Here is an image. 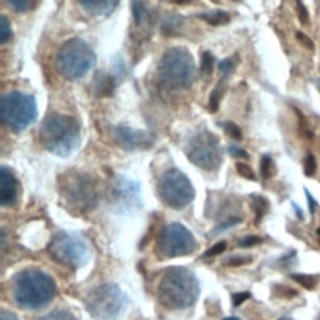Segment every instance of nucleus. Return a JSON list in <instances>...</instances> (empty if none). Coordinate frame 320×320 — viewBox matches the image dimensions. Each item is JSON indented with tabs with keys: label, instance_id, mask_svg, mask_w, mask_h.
<instances>
[{
	"label": "nucleus",
	"instance_id": "nucleus-8",
	"mask_svg": "<svg viewBox=\"0 0 320 320\" xmlns=\"http://www.w3.org/2000/svg\"><path fill=\"white\" fill-rule=\"evenodd\" d=\"M127 304L128 296L114 283L96 286L85 298L88 312L99 320L118 319Z\"/></svg>",
	"mask_w": 320,
	"mask_h": 320
},
{
	"label": "nucleus",
	"instance_id": "nucleus-24",
	"mask_svg": "<svg viewBox=\"0 0 320 320\" xmlns=\"http://www.w3.org/2000/svg\"><path fill=\"white\" fill-rule=\"evenodd\" d=\"M132 10H133V16H134L135 24L140 25L143 23L144 18H145V6L141 3L140 0H133L132 3Z\"/></svg>",
	"mask_w": 320,
	"mask_h": 320
},
{
	"label": "nucleus",
	"instance_id": "nucleus-44",
	"mask_svg": "<svg viewBox=\"0 0 320 320\" xmlns=\"http://www.w3.org/2000/svg\"><path fill=\"white\" fill-rule=\"evenodd\" d=\"M172 3L178 4V5H188L193 3V0H172Z\"/></svg>",
	"mask_w": 320,
	"mask_h": 320
},
{
	"label": "nucleus",
	"instance_id": "nucleus-50",
	"mask_svg": "<svg viewBox=\"0 0 320 320\" xmlns=\"http://www.w3.org/2000/svg\"><path fill=\"white\" fill-rule=\"evenodd\" d=\"M319 243H320V240H319Z\"/></svg>",
	"mask_w": 320,
	"mask_h": 320
},
{
	"label": "nucleus",
	"instance_id": "nucleus-34",
	"mask_svg": "<svg viewBox=\"0 0 320 320\" xmlns=\"http://www.w3.org/2000/svg\"><path fill=\"white\" fill-rule=\"evenodd\" d=\"M315 170H317V160H315V156L313 155V154H308L304 162V174L307 175V177H313V175L315 174Z\"/></svg>",
	"mask_w": 320,
	"mask_h": 320
},
{
	"label": "nucleus",
	"instance_id": "nucleus-32",
	"mask_svg": "<svg viewBox=\"0 0 320 320\" xmlns=\"http://www.w3.org/2000/svg\"><path fill=\"white\" fill-rule=\"evenodd\" d=\"M235 168H236V172H238V174L240 175V177L245 178V179L248 180H257V175H255L254 170L251 169V168L249 167L248 164H245V163L238 162L235 164Z\"/></svg>",
	"mask_w": 320,
	"mask_h": 320
},
{
	"label": "nucleus",
	"instance_id": "nucleus-26",
	"mask_svg": "<svg viewBox=\"0 0 320 320\" xmlns=\"http://www.w3.org/2000/svg\"><path fill=\"white\" fill-rule=\"evenodd\" d=\"M240 222H241L240 218H235V217L229 218V219L224 220V222L220 223L219 225H217V227H215L214 229H213V231L209 234V235L210 236H217L218 234H220V233H223V231L228 230L229 228H231V227H234V225L239 224Z\"/></svg>",
	"mask_w": 320,
	"mask_h": 320
},
{
	"label": "nucleus",
	"instance_id": "nucleus-35",
	"mask_svg": "<svg viewBox=\"0 0 320 320\" xmlns=\"http://www.w3.org/2000/svg\"><path fill=\"white\" fill-rule=\"evenodd\" d=\"M296 14L303 25L309 23V13H308L307 6L302 3V0H296Z\"/></svg>",
	"mask_w": 320,
	"mask_h": 320
},
{
	"label": "nucleus",
	"instance_id": "nucleus-40",
	"mask_svg": "<svg viewBox=\"0 0 320 320\" xmlns=\"http://www.w3.org/2000/svg\"><path fill=\"white\" fill-rule=\"evenodd\" d=\"M250 293L248 291H243V293H235L233 294V304L234 307H239L240 304H243L245 300H248L250 298Z\"/></svg>",
	"mask_w": 320,
	"mask_h": 320
},
{
	"label": "nucleus",
	"instance_id": "nucleus-10",
	"mask_svg": "<svg viewBox=\"0 0 320 320\" xmlns=\"http://www.w3.org/2000/svg\"><path fill=\"white\" fill-rule=\"evenodd\" d=\"M49 254L55 262L65 267L78 269L87 264L90 250L87 241L80 235L59 231L49 244Z\"/></svg>",
	"mask_w": 320,
	"mask_h": 320
},
{
	"label": "nucleus",
	"instance_id": "nucleus-15",
	"mask_svg": "<svg viewBox=\"0 0 320 320\" xmlns=\"http://www.w3.org/2000/svg\"><path fill=\"white\" fill-rule=\"evenodd\" d=\"M18 196V182L8 168L0 170V203L1 207H8L15 201Z\"/></svg>",
	"mask_w": 320,
	"mask_h": 320
},
{
	"label": "nucleus",
	"instance_id": "nucleus-21",
	"mask_svg": "<svg viewBox=\"0 0 320 320\" xmlns=\"http://www.w3.org/2000/svg\"><path fill=\"white\" fill-rule=\"evenodd\" d=\"M183 25V18L179 15H172L163 23L162 33L165 35H174Z\"/></svg>",
	"mask_w": 320,
	"mask_h": 320
},
{
	"label": "nucleus",
	"instance_id": "nucleus-5",
	"mask_svg": "<svg viewBox=\"0 0 320 320\" xmlns=\"http://www.w3.org/2000/svg\"><path fill=\"white\" fill-rule=\"evenodd\" d=\"M95 64L96 55L93 48L80 38L66 40L56 53V69L72 82L84 78Z\"/></svg>",
	"mask_w": 320,
	"mask_h": 320
},
{
	"label": "nucleus",
	"instance_id": "nucleus-2",
	"mask_svg": "<svg viewBox=\"0 0 320 320\" xmlns=\"http://www.w3.org/2000/svg\"><path fill=\"white\" fill-rule=\"evenodd\" d=\"M13 295L20 308L29 310L42 309L55 295V283L50 275L42 270H23L14 278Z\"/></svg>",
	"mask_w": 320,
	"mask_h": 320
},
{
	"label": "nucleus",
	"instance_id": "nucleus-33",
	"mask_svg": "<svg viewBox=\"0 0 320 320\" xmlns=\"http://www.w3.org/2000/svg\"><path fill=\"white\" fill-rule=\"evenodd\" d=\"M274 293L279 298H286V299H290V298L298 295V291L295 289L289 288L286 285H275L274 286Z\"/></svg>",
	"mask_w": 320,
	"mask_h": 320
},
{
	"label": "nucleus",
	"instance_id": "nucleus-47",
	"mask_svg": "<svg viewBox=\"0 0 320 320\" xmlns=\"http://www.w3.org/2000/svg\"><path fill=\"white\" fill-rule=\"evenodd\" d=\"M224 320H239L238 318H225Z\"/></svg>",
	"mask_w": 320,
	"mask_h": 320
},
{
	"label": "nucleus",
	"instance_id": "nucleus-3",
	"mask_svg": "<svg viewBox=\"0 0 320 320\" xmlns=\"http://www.w3.org/2000/svg\"><path fill=\"white\" fill-rule=\"evenodd\" d=\"M159 302L170 309L191 307L200 294V285L190 270L173 268L163 275L158 288Z\"/></svg>",
	"mask_w": 320,
	"mask_h": 320
},
{
	"label": "nucleus",
	"instance_id": "nucleus-12",
	"mask_svg": "<svg viewBox=\"0 0 320 320\" xmlns=\"http://www.w3.org/2000/svg\"><path fill=\"white\" fill-rule=\"evenodd\" d=\"M195 245V238L184 225L172 223L160 233L158 250L164 258L185 257L193 253Z\"/></svg>",
	"mask_w": 320,
	"mask_h": 320
},
{
	"label": "nucleus",
	"instance_id": "nucleus-7",
	"mask_svg": "<svg viewBox=\"0 0 320 320\" xmlns=\"http://www.w3.org/2000/svg\"><path fill=\"white\" fill-rule=\"evenodd\" d=\"M1 120L14 133L24 132L38 118L37 100L30 94L10 91L1 99Z\"/></svg>",
	"mask_w": 320,
	"mask_h": 320
},
{
	"label": "nucleus",
	"instance_id": "nucleus-14",
	"mask_svg": "<svg viewBox=\"0 0 320 320\" xmlns=\"http://www.w3.org/2000/svg\"><path fill=\"white\" fill-rule=\"evenodd\" d=\"M114 139L127 151L148 149L153 145V134L144 130L132 129L129 127H117L113 132Z\"/></svg>",
	"mask_w": 320,
	"mask_h": 320
},
{
	"label": "nucleus",
	"instance_id": "nucleus-19",
	"mask_svg": "<svg viewBox=\"0 0 320 320\" xmlns=\"http://www.w3.org/2000/svg\"><path fill=\"white\" fill-rule=\"evenodd\" d=\"M199 18L203 19L208 23V24L213 25V27H219V25H225L230 21V15L227 11L217 10L213 13H207L199 15Z\"/></svg>",
	"mask_w": 320,
	"mask_h": 320
},
{
	"label": "nucleus",
	"instance_id": "nucleus-46",
	"mask_svg": "<svg viewBox=\"0 0 320 320\" xmlns=\"http://www.w3.org/2000/svg\"><path fill=\"white\" fill-rule=\"evenodd\" d=\"M313 83H314V84L317 85L318 89L320 90V79H314V80H313Z\"/></svg>",
	"mask_w": 320,
	"mask_h": 320
},
{
	"label": "nucleus",
	"instance_id": "nucleus-31",
	"mask_svg": "<svg viewBox=\"0 0 320 320\" xmlns=\"http://www.w3.org/2000/svg\"><path fill=\"white\" fill-rule=\"evenodd\" d=\"M235 66H236V61L234 60V58H227V59H223V60L220 61L218 68H219L220 73H223L225 77H228V75L233 74L234 70H235Z\"/></svg>",
	"mask_w": 320,
	"mask_h": 320
},
{
	"label": "nucleus",
	"instance_id": "nucleus-36",
	"mask_svg": "<svg viewBox=\"0 0 320 320\" xmlns=\"http://www.w3.org/2000/svg\"><path fill=\"white\" fill-rule=\"evenodd\" d=\"M262 243H263L262 238L255 235H250L240 239V240L238 241V245L240 246V248H251V246H255L258 245V244H262Z\"/></svg>",
	"mask_w": 320,
	"mask_h": 320
},
{
	"label": "nucleus",
	"instance_id": "nucleus-4",
	"mask_svg": "<svg viewBox=\"0 0 320 320\" xmlns=\"http://www.w3.org/2000/svg\"><path fill=\"white\" fill-rule=\"evenodd\" d=\"M58 189L64 205L72 212L87 213L96 207V185L85 173L68 170L59 177Z\"/></svg>",
	"mask_w": 320,
	"mask_h": 320
},
{
	"label": "nucleus",
	"instance_id": "nucleus-17",
	"mask_svg": "<svg viewBox=\"0 0 320 320\" xmlns=\"http://www.w3.org/2000/svg\"><path fill=\"white\" fill-rule=\"evenodd\" d=\"M93 89L98 98H109L115 90V79L109 73L99 70L93 78Z\"/></svg>",
	"mask_w": 320,
	"mask_h": 320
},
{
	"label": "nucleus",
	"instance_id": "nucleus-11",
	"mask_svg": "<svg viewBox=\"0 0 320 320\" xmlns=\"http://www.w3.org/2000/svg\"><path fill=\"white\" fill-rule=\"evenodd\" d=\"M189 162L205 172L217 170L222 165L223 153L217 135L209 132L196 134L185 149Z\"/></svg>",
	"mask_w": 320,
	"mask_h": 320
},
{
	"label": "nucleus",
	"instance_id": "nucleus-49",
	"mask_svg": "<svg viewBox=\"0 0 320 320\" xmlns=\"http://www.w3.org/2000/svg\"><path fill=\"white\" fill-rule=\"evenodd\" d=\"M317 233H318V235H320V228H318L317 229Z\"/></svg>",
	"mask_w": 320,
	"mask_h": 320
},
{
	"label": "nucleus",
	"instance_id": "nucleus-45",
	"mask_svg": "<svg viewBox=\"0 0 320 320\" xmlns=\"http://www.w3.org/2000/svg\"><path fill=\"white\" fill-rule=\"evenodd\" d=\"M293 207L295 208V210H296V214H298V218H299L300 220L303 219V213H302V209H300L299 207H298V205H296L295 203H293Z\"/></svg>",
	"mask_w": 320,
	"mask_h": 320
},
{
	"label": "nucleus",
	"instance_id": "nucleus-48",
	"mask_svg": "<svg viewBox=\"0 0 320 320\" xmlns=\"http://www.w3.org/2000/svg\"><path fill=\"white\" fill-rule=\"evenodd\" d=\"M278 320H293V319H291V318L284 317V318H280V319H278Z\"/></svg>",
	"mask_w": 320,
	"mask_h": 320
},
{
	"label": "nucleus",
	"instance_id": "nucleus-18",
	"mask_svg": "<svg viewBox=\"0 0 320 320\" xmlns=\"http://www.w3.org/2000/svg\"><path fill=\"white\" fill-rule=\"evenodd\" d=\"M250 207L255 213V219L257 222H260L262 218L269 212L270 204L265 196L259 195V194H251L250 195Z\"/></svg>",
	"mask_w": 320,
	"mask_h": 320
},
{
	"label": "nucleus",
	"instance_id": "nucleus-37",
	"mask_svg": "<svg viewBox=\"0 0 320 320\" xmlns=\"http://www.w3.org/2000/svg\"><path fill=\"white\" fill-rule=\"evenodd\" d=\"M249 263H251L250 257H234L227 259L225 265H228V267H241V265L249 264Z\"/></svg>",
	"mask_w": 320,
	"mask_h": 320
},
{
	"label": "nucleus",
	"instance_id": "nucleus-28",
	"mask_svg": "<svg viewBox=\"0 0 320 320\" xmlns=\"http://www.w3.org/2000/svg\"><path fill=\"white\" fill-rule=\"evenodd\" d=\"M274 173V165H273V159L269 155H264L260 162V174L263 179H269Z\"/></svg>",
	"mask_w": 320,
	"mask_h": 320
},
{
	"label": "nucleus",
	"instance_id": "nucleus-6",
	"mask_svg": "<svg viewBox=\"0 0 320 320\" xmlns=\"http://www.w3.org/2000/svg\"><path fill=\"white\" fill-rule=\"evenodd\" d=\"M159 78L173 89H186L195 80V61L185 48L168 49L158 65Z\"/></svg>",
	"mask_w": 320,
	"mask_h": 320
},
{
	"label": "nucleus",
	"instance_id": "nucleus-23",
	"mask_svg": "<svg viewBox=\"0 0 320 320\" xmlns=\"http://www.w3.org/2000/svg\"><path fill=\"white\" fill-rule=\"evenodd\" d=\"M224 129L225 134L229 137V138L234 139L236 141H240L243 139V133H241V129L233 122H225L220 124Z\"/></svg>",
	"mask_w": 320,
	"mask_h": 320
},
{
	"label": "nucleus",
	"instance_id": "nucleus-30",
	"mask_svg": "<svg viewBox=\"0 0 320 320\" xmlns=\"http://www.w3.org/2000/svg\"><path fill=\"white\" fill-rule=\"evenodd\" d=\"M213 66H214V56L209 51H204L201 55V73L205 75H212Z\"/></svg>",
	"mask_w": 320,
	"mask_h": 320
},
{
	"label": "nucleus",
	"instance_id": "nucleus-1",
	"mask_svg": "<svg viewBox=\"0 0 320 320\" xmlns=\"http://www.w3.org/2000/svg\"><path fill=\"white\" fill-rule=\"evenodd\" d=\"M39 140L45 149L55 155L66 158L80 144V125L70 115L54 113L43 122Z\"/></svg>",
	"mask_w": 320,
	"mask_h": 320
},
{
	"label": "nucleus",
	"instance_id": "nucleus-41",
	"mask_svg": "<svg viewBox=\"0 0 320 320\" xmlns=\"http://www.w3.org/2000/svg\"><path fill=\"white\" fill-rule=\"evenodd\" d=\"M229 154L235 159H249V154L244 149L238 148V146H230L229 148Z\"/></svg>",
	"mask_w": 320,
	"mask_h": 320
},
{
	"label": "nucleus",
	"instance_id": "nucleus-29",
	"mask_svg": "<svg viewBox=\"0 0 320 320\" xmlns=\"http://www.w3.org/2000/svg\"><path fill=\"white\" fill-rule=\"evenodd\" d=\"M6 3H8L9 6H11L15 11L25 13V11L30 10V9L33 8L34 0H6Z\"/></svg>",
	"mask_w": 320,
	"mask_h": 320
},
{
	"label": "nucleus",
	"instance_id": "nucleus-38",
	"mask_svg": "<svg viewBox=\"0 0 320 320\" xmlns=\"http://www.w3.org/2000/svg\"><path fill=\"white\" fill-rule=\"evenodd\" d=\"M225 249H227V243L225 241H219L215 245H213L212 248L208 249V251L205 253V257H215V255H219L222 253H224Z\"/></svg>",
	"mask_w": 320,
	"mask_h": 320
},
{
	"label": "nucleus",
	"instance_id": "nucleus-16",
	"mask_svg": "<svg viewBox=\"0 0 320 320\" xmlns=\"http://www.w3.org/2000/svg\"><path fill=\"white\" fill-rule=\"evenodd\" d=\"M120 0H79L83 10L93 16H108L117 9Z\"/></svg>",
	"mask_w": 320,
	"mask_h": 320
},
{
	"label": "nucleus",
	"instance_id": "nucleus-20",
	"mask_svg": "<svg viewBox=\"0 0 320 320\" xmlns=\"http://www.w3.org/2000/svg\"><path fill=\"white\" fill-rule=\"evenodd\" d=\"M290 279H293L294 281L300 284V285L307 289V290H313V289L318 285V283H319V276L310 275V274H299V273H295V274H290Z\"/></svg>",
	"mask_w": 320,
	"mask_h": 320
},
{
	"label": "nucleus",
	"instance_id": "nucleus-22",
	"mask_svg": "<svg viewBox=\"0 0 320 320\" xmlns=\"http://www.w3.org/2000/svg\"><path fill=\"white\" fill-rule=\"evenodd\" d=\"M223 94H224V85L218 84V87L213 90V93L209 96V111L217 113Z\"/></svg>",
	"mask_w": 320,
	"mask_h": 320
},
{
	"label": "nucleus",
	"instance_id": "nucleus-43",
	"mask_svg": "<svg viewBox=\"0 0 320 320\" xmlns=\"http://www.w3.org/2000/svg\"><path fill=\"white\" fill-rule=\"evenodd\" d=\"M0 320H19V319L16 318L15 314H13V313L8 312V310H3L1 314H0Z\"/></svg>",
	"mask_w": 320,
	"mask_h": 320
},
{
	"label": "nucleus",
	"instance_id": "nucleus-39",
	"mask_svg": "<svg viewBox=\"0 0 320 320\" xmlns=\"http://www.w3.org/2000/svg\"><path fill=\"white\" fill-rule=\"evenodd\" d=\"M296 39L299 40L300 44L304 45L305 48L310 49V50H313V49H314V43H313V40L310 39L308 35H305L304 33L296 32Z\"/></svg>",
	"mask_w": 320,
	"mask_h": 320
},
{
	"label": "nucleus",
	"instance_id": "nucleus-42",
	"mask_svg": "<svg viewBox=\"0 0 320 320\" xmlns=\"http://www.w3.org/2000/svg\"><path fill=\"white\" fill-rule=\"evenodd\" d=\"M304 193H305V196H307V199H308V207H309L310 215H314L315 212H317V207H318L317 200L313 198V195L309 193V190H308L307 188H304Z\"/></svg>",
	"mask_w": 320,
	"mask_h": 320
},
{
	"label": "nucleus",
	"instance_id": "nucleus-9",
	"mask_svg": "<svg viewBox=\"0 0 320 320\" xmlns=\"http://www.w3.org/2000/svg\"><path fill=\"white\" fill-rule=\"evenodd\" d=\"M158 193L163 203L175 210L188 207L195 196L190 179L179 169H169L160 177Z\"/></svg>",
	"mask_w": 320,
	"mask_h": 320
},
{
	"label": "nucleus",
	"instance_id": "nucleus-27",
	"mask_svg": "<svg viewBox=\"0 0 320 320\" xmlns=\"http://www.w3.org/2000/svg\"><path fill=\"white\" fill-rule=\"evenodd\" d=\"M38 320H77L72 313L66 310H54V312L45 314Z\"/></svg>",
	"mask_w": 320,
	"mask_h": 320
},
{
	"label": "nucleus",
	"instance_id": "nucleus-25",
	"mask_svg": "<svg viewBox=\"0 0 320 320\" xmlns=\"http://www.w3.org/2000/svg\"><path fill=\"white\" fill-rule=\"evenodd\" d=\"M11 35H13V33H11L10 23L5 15H1L0 16V43L5 44L6 42L10 40Z\"/></svg>",
	"mask_w": 320,
	"mask_h": 320
},
{
	"label": "nucleus",
	"instance_id": "nucleus-13",
	"mask_svg": "<svg viewBox=\"0 0 320 320\" xmlns=\"http://www.w3.org/2000/svg\"><path fill=\"white\" fill-rule=\"evenodd\" d=\"M109 201L113 212L132 214L140 207V185L129 179H118L111 186Z\"/></svg>",
	"mask_w": 320,
	"mask_h": 320
}]
</instances>
